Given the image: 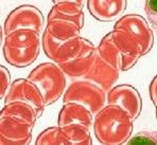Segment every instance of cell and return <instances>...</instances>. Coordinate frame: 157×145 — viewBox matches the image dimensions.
<instances>
[{
    "mask_svg": "<svg viewBox=\"0 0 157 145\" xmlns=\"http://www.w3.org/2000/svg\"><path fill=\"white\" fill-rule=\"evenodd\" d=\"M156 118H157V105H156Z\"/></svg>",
    "mask_w": 157,
    "mask_h": 145,
    "instance_id": "484cf974",
    "label": "cell"
},
{
    "mask_svg": "<svg viewBox=\"0 0 157 145\" xmlns=\"http://www.w3.org/2000/svg\"><path fill=\"white\" fill-rule=\"evenodd\" d=\"M57 124L59 127L69 124H82L90 128L94 125V114L80 103H65L59 111Z\"/></svg>",
    "mask_w": 157,
    "mask_h": 145,
    "instance_id": "5bb4252c",
    "label": "cell"
},
{
    "mask_svg": "<svg viewBox=\"0 0 157 145\" xmlns=\"http://www.w3.org/2000/svg\"><path fill=\"white\" fill-rule=\"evenodd\" d=\"M126 0H87V8L94 18L100 21H113L126 9Z\"/></svg>",
    "mask_w": 157,
    "mask_h": 145,
    "instance_id": "4fadbf2b",
    "label": "cell"
},
{
    "mask_svg": "<svg viewBox=\"0 0 157 145\" xmlns=\"http://www.w3.org/2000/svg\"><path fill=\"white\" fill-rule=\"evenodd\" d=\"M0 116H8L24 120L31 123L32 125H34L36 120L38 119L36 110L33 108V106L21 101H15V102L6 104L0 112Z\"/></svg>",
    "mask_w": 157,
    "mask_h": 145,
    "instance_id": "2e32d148",
    "label": "cell"
},
{
    "mask_svg": "<svg viewBox=\"0 0 157 145\" xmlns=\"http://www.w3.org/2000/svg\"><path fill=\"white\" fill-rule=\"evenodd\" d=\"M133 121L130 114L121 107L107 104L94 119V136L101 144H123L132 136Z\"/></svg>",
    "mask_w": 157,
    "mask_h": 145,
    "instance_id": "6da1fadb",
    "label": "cell"
},
{
    "mask_svg": "<svg viewBox=\"0 0 157 145\" xmlns=\"http://www.w3.org/2000/svg\"><path fill=\"white\" fill-rule=\"evenodd\" d=\"M64 102L80 103L96 116L105 106L106 93L98 85L88 80L75 82L64 94Z\"/></svg>",
    "mask_w": 157,
    "mask_h": 145,
    "instance_id": "5b68a950",
    "label": "cell"
},
{
    "mask_svg": "<svg viewBox=\"0 0 157 145\" xmlns=\"http://www.w3.org/2000/svg\"><path fill=\"white\" fill-rule=\"evenodd\" d=\"M107 104L121 107L133 120L140 116L142 109L141 96L131 85H119L110 89L107 94Z\"/></svg>",
    "mask_w": 157,
    "mask_h": 145,
    "instance_id": "30bf717a",
    "label": "cell"
},
{
    "mask_svg": "<svg viewBox=\"0 0 157 145\" xmlns=\"http://www.w3.org/2000/svg\"><path fill=\"white\" fill-rule=\"evenodd\" d=\"M110 34L121 53V71L130 70L142 56L141 48L130 34L122 30L114 29Z\"/></svg>",
    "mask_w": 157,
    "mask_h": 145,
    "instance_id": "7c38bea8",
    "label": "cell"
},
{
    "mask_svg": "<svg viewBox=\"0 0 157 145\" xmlns=\"http://www.w3.org/2000/svg\"><path fill=\"white\" fill-rule=\"evenodd\" d=\"M36 144H65L61 132V127L57 126L45 129L38 136Z\"/></svg>",
    "mask_w": 157,
    "mask_h": 145,
    "instance_id": "ffe728a7",
    "label": "cell"
},
{
    "mask_svg": "<svg viewBox=\"0 0 157 145\" xmlns=\"http://www.w3.org/2000/svg\"><path fill=\"white\" fill-rule=\"evenodd\" d=\"M96 53L91 41L78 36L63 41L54 61L69 76H84L94 64Z\"/></svg>",
    "mask_w": 157,
    "mask_h": 145,
    "instance_id": "7a4b0ae2",
    "label": "cell"
},
{
    "mask_svg": "<svg viewBox=\"0 0 157 145\" xmlns=\"http://www.w3.org/2000/svg\"><path fill=\"white\" fill-rule=\"evenodd\" d=\"M53 3L56 4V3H62V2H73V3H77L80 6H84V3L86 0H52Z\"/></svg>",
    "mask_w": 157,
    "mask_h": 145,
    "instance_id": "d4e9b609",
    "label": "cell"
},
{
    "mask_svg": "<svg viewBox=\"0 0 157 145\" xmlns=\"http://www.w3.org/2000/svg\"><path fill=\"white\" fill-rule=\"evenodd\" d=\"M11 75L4 66H0V98L3 99L11 87Z\"/></svg>",
    "mask_w": 157,
    "mask_h": 145,
    "instance_id": "603a6c76",
    "label": "cell"
},
{
    "mask_svg": "<svg viewBox=\"0 0 157 145\" xmlns=\"http://www.w3.org/2000/svg\"><path fill=\"white\" fill-rule=\"evenodd\" d=\"M33 126L31 123L13 117L0 116V144L25 145L32 140Z\"/></svg>",
    "mask_w": 157,
    "mask_h": 145,
    "instance_id": "9c48e42d",
    "label": "cell"
},
{
    "mask_svg": "<svg viewBox=\"0 0 157 145\" xmlns=\"http://www.w3.org/2000/svg\"><path fill=\"white\" fill-rule=\"evenodd\" d=\"M15 101L28 103L36 110L37 118H40L46 107V102L38 87L29 79H18L11 85L4 99L6 104Z\"/></svg>",
    "mask_w": 157,
    "mask_h": 145,
    "instance_id": "ba28073f",
    "label": "cell"
},
{
    "mask_svg": "<svg viewBox=\"0 0 157 145\" xmlns=\"http://www.w3.org/2000/svg\"><path fill=\"white\" fill-rule=\"evenodd\" d=\"M47 30L53 37L63 41L78 37L81 31L75 24L62 19L49 20L47 24Z\"/></svg>",
    "mask_w": 157,
    "mask_h": 145,
    "instance_id": "ac0fdd59",
    "label": "cell"
},
{
    "mask_svg": "<svg viewBox=\"0 0 157 145\" xmlns=\"http://www.w3.org/2000/svg\"><path fill=\"white\" fill-rule=\"evenodd\" d=\"M39 34L32 30H18L6 35L3 55L10 65L24 68L36 61L39 55Z\"/></svg>",
    "mask_w": 157,
    "mask_h": 145,
    "instance_id": "3957f363",
    "label": "cell"
},
{
    "mask_svg": "<svg viewBox=\"0 0 157 145\" xmlns=\"http://www.w3.org/2000/svg\"><path fill=\"white\" fill-rule=\"evenodd\" d=\"M119 72L120 70L105 61L97 50L94 64L88 72L83 77L88 82L98 85L101 89L107 92L114 87L115 83L117 82L119 77Z\"/></svg>",
    "mask_w": 157,
    "mask_h": 145,
    "instance_id": "8fae6325",
    "label": "cell"
},
{
    "mask_svg": "<svg viewBox=\"0 0 157 145\" xmlns=\"http://www.w3.org/2000/svg\"><path fill=\"white\" fill-rule=\"evenodd\" d=\"M97 50L105 61L121 71V53L113 39L112 34L108 33L102 38Z\"/></svg>",
    "mask_w": 157,
    "mask_h": 145,
    "instance_id": "d6986e66",
    "label": "cell"
},
{
    "mask_svg": "<svg viewBox=\"0 0 157 145\" xmlns=\"http://www.w3.org/2000/svg\"><path fill=\"white\" fill-rule=\"evenodd\" d=\"M82 6L73 2H62L52 6L51 11L48 14L47 20L62 19L71 21L82 29L84 26V13Z\"/></svg>",
    "mask_w": 157,
    "mask_h": 145,
    "instance_id": "9a60e30c",
    "label": "cell"
},
{
    "mask_svg": "<svg viewBox=\"0 0 157 145\" xmlns=\"http://www.w3.org/2000/svg\"><path fill=\"white\" fill-rule=\"evenodd\" d=\"M40 90L46 105L56 102L66 88L65 72L59 65L44 63L36 67L28 77Z\"/></svg>",
    "mask_w": 157,
    "mask_h": 145,
    "instance_id": "277c9868",
    "label": "cell"
},
{
    "mask_svg": "<svg viewBox=\"0 0 157 145\" xmlns=\"http://www.w3.org/2000/svg\"><path fill=\"white\" fill-rule=\"evenodd\" d=\"M149 91H150V96H151L152 102L154 103V105H157V75L151 82Z\"/></svg>",
    "mask_w": 157,
    "mask_h": 145,
    "instance_id": "cb8c5ba5",
    "label": "cell"
},
{
    "mask_svg": "<svg viewBox=\"0 0 157 145\" xmlns=\"http://www.w3.org/2000/svg\"><path fill=\"white\" fill-rule=\"evenodd\" d=\"M61 132L65 144H92L89 128L82 124H69L61 127Z\"/></svg>",
    "mask_w": 157,
    "mask_h": 145,
    "instance_id": "e0dca14e",
    "label": "cell"
},
{
    "mask_svg": "<svg viewBox=\"0 0 157 145\" xmlns=\"http://www.w3.org/2000/svg\"><path fill=\"white\" fill-rule=\"evenodd\" d=\"M128 144H157V132H142L128 140Z\"/></svg>",
    "mask_w": 157,
    "mask_h": 145,
    "instance_id": "44dd1931",
    "label": "cell"
},
{
    "mask_svg": "<svg viewBox=\"0 0 157 145\" xmlns=\"http://www.w3.org/2000/svg\"><path fill=\"white\" fill-rule=\"evenodd\" d=\"M144 11L150 24L157 33V0H147L144 4Z\"/></svg>",
    "mask_w": 157,
    "mask_h": 145,
    "instance_id": "7402d4cb",
    "label": "cell"
},
{
    "mask_svg": "<svg viewBox=\"0 0 157 145\" xmlns=\"http://www.w3.org/2000/svg\"><path fill=\"white\" fill-rule=\"evenodd\" d=\"M116 30H122L130 34L141 48L142 56L152 50L154 43V35L147 21L142 16L130 14L121 17L115 24Z\"/></svg>",
    "mask_w": 157,
    "mask_h": 145,
    "instance_id": "52a82bcc",
    "label": "cell"
},
{
    "mask_svg": "<svg viewBox=\"0 0 157 145\" xmlns=\"http://www.w3.org/2000/svg\"><path fill=\"white\" fill-rule=\"evenodd\" d=\"M44 28V16L37 8L33 6H18L9 14L4 21V34L13 33L18 30H32L41 34Z\"/></svg>",
    "mask_w": 157,
    "mask_h": 145,
    "instance_id": "8992f818",
    "label": "cell"
}]
</instances>
